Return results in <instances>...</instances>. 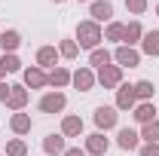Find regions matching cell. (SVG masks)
I'll return each mask as SVG.
<instances>
[{
    "label": "cell",
    "mask_w": 159,
    "mask_h": 156,
    "mask_svg": "<svg viewBox=\"0 0 159 156\" xmlns=\"http://www.w3.org/2000/svg\"><path fill=\"white\" fill-rule=\"evenodd\" d=\"M58 55H61V58H67V61H74L80 55L77 40H61V43H58Z\"/></svg>",
    "instance_id": "cell-25"
},
{
    "label": "cell",
    "mask_w": 159,
    "mask_h": 156,
    "mask_svg": "<svg viewBox=\"0 0 159 156\" xmlns=\"http://www.w3.org/2000/svg\"><path fill=\"white\" fill-rule=\"evenodd\" d=\"M6 156H28V144H25L21 138H12V141L6 144Z\"/></svg>",
    "instance_id": "cell-28"
},
{
    "label": "cell",
    "mask_w": 159,
    "mask_h": 156,
    "mask_svg": "<svg viewBox=\"0 0 159 156\" xmlns=\"http://www.w3.org/2000/svg\"><path fill=\"white\" fill-rule=\"evenodd\" d=\"M0 156H6V153H0Z\"/></svg>",
    "instance_id": "cell-37"
},
{
    "label": "cell",
    "mask_w": 159,
    "mask_h": 156,
    "mask_svg": "<svg viewBox=\"0 0 159 156\" xmlns=\"http://www.w3.org/2000/svg\"><path fill=\"white\" fill-rule=\"evenodd\" d=\"M110 61H113V52H107V49H101V46L89 52V64H92V67H107Z\"/></svg>",
    "instance_id": "cell-22"
},
{
    "label": "cell",
    "mask_w": 159,
    "mask_h": 156,
    "mask_svg": "<svg viewBox=\"0 0 159 156\" xmlns=\"http://www.w3.org/2000/svg\"><path fill=\"white\" fill-rule=\"evenodd\" d=\"M95 126H98V132H107V129H116V107H107V104H101V107H95Z\"/></svg>",
    "instance_id": "cell-3"
},
{
    "label": "cell",
    "mask_w": 159,
    "mask_h": 156,
    "mask_svg": "<svg viewBox=\"0 0 159 156\" xmlns=\"http://www.w3.org/2000/svg\"><path fill=\"white\" fill-rule=\"evenodd\" d=\"M67 83H70V71L67 67H52L49 71V86L52 89H64Z\"/></svg>",
    "instance_id": "cell-21"
},
{
    "label": "cell",
    "mask_w": 159,
    "mask_h": 156,
    "mask_svg": "<svg viewBox=\"0 0 159 156\" xmlns=\"http://www.w3.org/2000/svg\"><path fill=\"white\" fill-rule=\"evenodd\" d=\"M19 46H21V34L19 31H0V49H3V55L16 52Z\"/></svg>",
    "instance_id": "cell-17"
},
{
    "label": "cell",
    "mask_w": 159,
    "mask_h": 156,
    "mask_svg": "<svg viewBox=\"0 0 159 156\" xmlns=\"http://www.w3.org/2000/svg\"><path fill=\"white\" fill-rule=\"evenodd\" d=\"M153 92H156V86L150 80H138L135 83V98L138 101H153Z\"/></svg>",
    "instance_id": "cell-23"
},
{
    "label": "cell",
    "mask_w": 159,
    "mask_h": 156,
    "mask_svg": "<svg viewBox=\"0 0 159 156\" xmlns=\"http://www.w3.org/2000/svg\"><path fill=\"white\" fill-rule=\"evenodd\" d=\"M70 83L77 86L80 92H92V86H95L98 80H95V71H92V67H77V71L70 74Z\"/></svg>",
    "instance_id": "cell-7"
},
{
    "label": "cell",
    "mask_w": 159,
    "mask_h": 156,
    "mask_svg": "<svg viewBox=\"0 0 159 156\" xmlns=\"http://www.w3.org/2000/svg\"><path fill=\"white\" fill-rule=\"evenodd\" d=\"M64 156H89V153H86V150H80V147H67Z\"/></svg>",
    "instance_id": "cell-31"
},
{
    "label": "cell",
    "mask_w": 159,
    "mask_h": 156,
    "mask_svg": "<svg viewBox=\"0 0 159 156\" xmlns=\"http://www.w3.org/2000/svg\"><path fill=\"white\" fill-rule=\"evenodd\" d=\"M144 40V28H141V21H129L125 25V34H122V46H135V43H141Z\"/></svg>",
    "instance_id": "cell-18"
},
{
    "label": "cell",
    "mask_w": 159,
    "mask_h": 156,
    "mask_svg": "<svg viewBox=\"0 0 159 156\" xmlns=\"http://www.w3.org/2000/svg\"><path fill=\"white\" fill-rule=\"evenodd\" d=\"M156 16H159V6H156Z\"/></svg>",
    "instance_id": "cell-36"
},
{
    "label": "cell",
    "mask_w": 159,
    "mask_h": 156,
    "mask_svg": "<svg viewBox=\"0 0 159 156\" xmlns=\"http://www.w3.org/2000/svg\"><path fill=\"white\" fill-rule=\"evenodd\" d=\"M0 83H3V67H0Z\"/></svg>",
    "instance_id": "cell-33"
},
{
    "label": "cell",
    "mask_w": 159,
    "mask_h": 156,
    "mask_svg": "<svg viewBox=\"0 0 159 156\" xmlns=\"http://www.w3.org/2000/svg\"><path fill=\"white\" fill-rule=\"evenodd\" d=\"M141 141H144V144H159V119L141 126Z\"/></svg>",
    "instance_id": "cell-24"
},
{
    "label": "cell",
    "mask_w": 159,
    "mask_h": 156,
    "mask_svg": "<svg viewBox=\"0 0 159 156\" xmlns=\"http://www.w3.org/2000/svg\"><path fill=\"white\" fill-rule=\"evenodd\" d=\"M64 107H67V98H64V92H58V89L40 98V110H43V113H61Z\"/></svg>",
    "instance_id": "cell-4"
},
{
    "label": "cell",
    "mask_w": 159,
    "mask_h": 156,
    "mask_svg": "<svg viewBox=\"0 0 159 156\" xmlns=\"http://www.w3.org/2000/svg\"><path fill=\"white\" fill-rule=\"evenodd\" d=\"M80 3H92V0H80Z\"/></svg>",
    "instance_id": "cell-34"
},
{
    "label": "cell",
    "mask_w": 159,
    "mask_h": 156,
    "mask_svg": "<svg viewBox=\"0 0 159 156\" xmlns=\"http://www.w3.org/2000/svg\"><path fill=\"white\" fill-rule=\"evenodd\" d=\"M31 126H34V122H31V113H21V110H19V113L9 117V129H12L16 135H28Z\"/></svg>",
    "instance_id": "cell-19"
},
{
    "label": "cell",
    "mask_w": 159,
    "mask_h": 156,
    "mask_svg": "<svg viewBox=\"0 0 159 156\" xmlns=\"http://www.w3.org/2000/svg\"><path fill=\"white\" fill-rule=\"evenodd\" d=\"M116 144L122 147V150H138L141 147V135L135 132V129H119V135H116Z\"/></svg>",
    "instance_id": "cell-15"
},
{
    "label": "cell",
    "mask_w": 159,
    "mask_h": 156,
    "mask_svg": "<svg viewBox=\"0 0 159 156\" xmlns=\"http://www.w3.org/2000/svg\"><path fill=\"white\" fill-rule=\"evenodd\" d=\"M61 135H64V138H80V135H83V119L74 117V113L64 117V119H61Z\"/></svg>",
    "instance_id": "cell-20"
},
{
    "label": "cell",
    "mask_w": 159,
    "mask_h": 156,
    "mask_svg": "<svg viewBox=\"0 0 159 156\" xmlns=\"http://www.w3.org/2000/svg\"><path fill=\"white\" fill-rule=\"evenodd\" d=\"M28 86H9V98H6V107L12 110V113H19L25 110V104H28Z\"/></svg>",
    "instance_id": "cell-9"
},
{
    "label": "cell",
    "mask_w": 159,
    "mask_h": 156,
    "mask_svg": "<svg viewBox=\"0 0 159 156\" xmlns=\"http://www.w3.org/2000/svg\"><path fill=\"white\" fill-rule=\"evenodd\" d=\"M156 107H153V101H138V107L132 110V117H135V122H141V126H147V122H153L156 119Z\"/></svg>",
    "instance_id": "cell-12"
},
{
    "label": "cell",
    "mask_w": 159,
    "mask_h": 156,
    "mask_svg": "<svg viewBox=\"0 0 159 156\" xmlns=\"http://www.w3.org/2000/svg\"><path fill=\"white\" fill-rule=\"evenodd\" d=\"M113 61H116L119 67H138L141 64V52L135 49V46H116Z\"/></svg>",
    "instance_id": "cell-5"
},
{
    "label": "cell",
    "mask_w": 159,
    "mask_h": 156,
    "mask_svg": "<svg viewBox=\"0 0 159 156\" xmlns=\"http://www.w3.org/2000/svg\"><path fill=\"white\" fill-rule=\"evenodd\" d=\"M125 9L132 16H144L147 12V0H125Z\"/></svg>",
    "instance_id": "cell-29"
},
{
    "label": "cell",
    "mask_w": 159,
    "mask_h": 156,
    "mask_svg": "<svg viewBox=\"0 0 159 156\" xmlns=\"http://www.w3.org/2000/svg\"><path fill=\"white\" fill-rule=\"evenodd\" d=\"M21 77H25V86L28 89H43V86H49V74L43 71V67H25L21 71Z\"/></svg>",
    "instance_id": "cell-6"
},
{
    "label": "cell",
    "mask_w": 159,
    "mask_h": 156,
    "mask_svg": "<svg viewBox=\"0 0 159 156\" xmlns=\"http://www.w3.org/2000/svg\"><path fill=\"white\" fill-rule=\"evenodd\" d=\"M58 58L61 55H58L55 46H40L37 49V67H43V71H46V67H58V64H55Z\"/></svg>",
    "instance_id": "cell-14"
},
{
    "label": "cell",
    "mask_w": 159,
    "mask_h": 156,
    "mask_svg": "<svg viewBox=\"0 0 159 156\" xmlns=\"http://www.w3.org/2000/svg\"><path fill=\"white\" fill-rule=\"evenodd\" d=\"M89 16H92V21H110L113 19V3L110 0H92L89 3Z\"/></svg>",
    "instance_id": "cell-10"
},
{
    "label": "cell",
    "mask_w": 159,
    "mask_h": 156,
    "mask_svg": "<svg viewBox=\"0 0 159 156\" xmlns=\"http://www.w3.org/2000/svg\"><path fill=\"white\" fill-rule=\"evenodd\" d=\"M116 110H135L138 107V98H135V86H119L116 89Z\"/></svg>",
    "instance_id": "cell-11"
},
{
    "label": "cell",
    "mask_w": 159,
    "mask_h": 156,
    "mask_svg": "<svg viewBox=\"0 0 159 156\" xmlns=\"http://www.w3.org/2000/svg\"><path fill=\"white\" fill-rule=\"evenodd\" d=\"M0 67H3V74H16V71H21V61L16 52H9V55L0 58Z\"/></svg>",
    "instance_id": "cell-27"
},
{
    "label": "cell",
    "mask_w": 159,
    "mask_h": 156,
    "mask_svg": "<svg viewBox=\"0 0 159 156\" xmlns=\"http://www.w3.org/2000/svg\"><path fill=\"white\" fill-rule=\"evenodd\" d=\"M104 89H119L122 86V67L119 64H107V67H98V74H95Z\"/></svg>",
    "instance_id": "cell-2"
},
{
    "label": "cell",
    "mask_w": 159,
    "mask_h": 156,
    "mask_svg": "<svg viewBox=\"0 0 159 156\" xmlns=\"http://www.w3.org/2000/svg\"><path fill=\"white\" fill-rule=\"evenodd\" d=\"M67 144H64V135H46L43 138V153L46 156H64Z\"/></svg>",
    "instance_id": "cell-13"
},
{
    "label": "cell",
    "mask_w": 159,
    "mask_h": 156,
    "mask_svg": "<svg viewBox=\"0 0 159 156\" xmlns=\"http://www.w3.org/2000/svg\"><path fill=\"white\" fill-rule=\"evenodd\" d=\"M52 3H64V0H52Z\"/></svg>",
    "instance_id": "cell-35"
},
{
    "label": "cell",
    "mask_w": 159,
    "mask_h": 156,
    "mask_svg": "<svg viewBox=\"0 0 159 156\" xmlns=\"http://www.w3.org/2000/svg\"><path fill=\"white\" fill-rule=\"evenodd\" d=\"M101 40H104V31H101L98 21L86 19V21L77 25V46H80V49H89V52H92V49L101 46Z\"/></svg>",
    "instance_id": "cell-1"
},
{
    "label": "cell",
    "mask_w": 159,
    "mask_h": 156,
    "mask_svg": "<svg viewBox=\"0 0 159 156\" xmlns=\"http://www.w3.org/2000/svg\"><path fill=\"white\" fill-rule=\"evenodd\" d=\"M122 34H125V25H122V21H110L107 31H104V40H113V43L122 46Z\"/></svg>",
    "instance_id": "cell-26"
},
{
    "label": "cell",
    "mask_w": 159,
    "mask_h": 156,
    "mask_svg": "<svg viewBox=\"0 0 159 156\" xmlns=\"http://www.w3.org/2000/svg\"><path fill=\"white\" fill-rule=\"evenodd\" d=\"M107 147H110V141L104 138V132H92V135H86V147H83V150L89 156H104Z\"/></svg>",
    "instance_id": "cell-8"
},
{
    "label": "cell",
    "mask_w": 159,
    "mask_h": 156,
    "mask_svg": "<svg viewBox=\"0 0 159 156\" xmlns=\"http://www.w3.org/2000/svg\"><path fill=\"white\" fill-rule=\"evenodd\" d=\"M141 156H159V144H144L141 147Z\"/></svg>",
    "instance_id": "cell-30"
},
{
    "label": "cell",
    "mask_w": 159,
    "mask_h": 156,
    "mask_svg": "<svg viewBox=\"0 0 159 156\" xmlns=\"http://www.w3.org/2000/svg\"><path fill=\"white\" fill-rule=\"evenodd\" d=\"M6 98H9V83H0V101L6 104Z\"/></svg>",
    "instance_id": "cell-32"
},
{
    "label": "cell",
    "mask_w": 159,
    "mask_h": 156,
    "mask_svg": "<svg viewBox=\"0 0 159 156\" xmlns=\"http://www.w3.org/2000/svg\"><path fill=\"white\" fill-rule=\"evenodd\" d=\"M141 52H144V55H150V58H159V31H144Z\"/></svg>",
    "instance_id": "cell-16"
}]
</instances>
